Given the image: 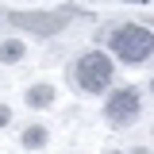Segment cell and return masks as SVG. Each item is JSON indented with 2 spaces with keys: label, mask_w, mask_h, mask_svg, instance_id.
<instances>
[{
  "label": "cell",
  "mask_w": 154,
  "mask_h": 154,
  "mask_svg": "<svg viewBox=\"0 0 154 154\" xmlns=\"http://www.w3.org/2000/svg\"><path fill=\"white\" fill-rule=\"evenodd\" d=\"M150 93H154V81H150Z\"/></svg>",
  "instance_id": "cell-10"
},
{
  "label": "cell",
  "mask_w": 154,
  "mask_h": 154,
  "mask_svg": "<svg viewBox=\"0 0 154 154\" xmlns=\"http://www.w3.org/2000/svg\"><path fill=\"white\" fill-rule=\"evenodd\" d=\"M8 123H12V108H8V104H0V127H8Z\"/></svg>",
  "instance_id": "cell-8"
},
{
  "label": "cell",
  "mask_w": 154,
  "mask_h": 154,
  "mask_svg": "<svg viewBox=\"0 0 154 154\" xmlns=\"http://www.w3.org/2000/svg\"><path fill=\"white\" fill-rule=\"evenodd\" d=\"M112 77H116V66H112V58L104 54V50H89V54H81L69 66V85L81 89V93H89V96L108 93Z\"/></svg>",
  "instance_id": "cell-1"
},
{
  "label": "cell",
  "mask_w": 154,
  "mask_h": 154,
  "mask_svg": "<svg viewBox=\"0 0 154 154\" xmlns=\"http://www.w3.org/2000/svg\"><path fill=\"white\" fill-rule=\"evenodd\" d=\"M135 154H146V150H135Z\"/></svg>",
  "instance_id": "cell-11"
},
{
  "label": "cell",
  "mask_w": 154,
  "mask_h": 154,
  "mask_svg": "<svg viewBox=\"0 0 154 154\" xmlns=\"http://www.w3.org/2000/svg\"><path fill=\"white\" fill-rule=\"evenodd\" d=\"M77 16H81L77 8L62 4V8H54V12H12V16H8V23H12L16 31L35 35V38H54V35H62V31H66Z\"/></svg>",
  "instance_id": "cell-2"
},
{
  "label": "cell",
  "mask_w": 154,
  "mask_h": 154,
  "mask_svg": "<svg viewBox=\"0 0 154 154\" xmlns=\"http://www.w3.org/2000/svg\"><path fill=\"white\" fill-rule=\"evenodd\" d=\"M139 116H143V96L135 85H119L116 93H108V104H104L108 127H131Z\"/></svg>",
  "instance_id": "cell-4"
},
{
  "label": "cell",
  "mask_w": 154,
  "mask_h": 154,
  "mask_svg": "<svg viewBox=\"0 0 154 154\" xmlns=\"http://www.w3.org/2000/svg\"><path fill=\"white\" fill-rule=\"evenodd\" d=\"M23 54H27V46L19 38H4L0 42V66H16V62H23Z\"/></svg>",
  "instance_id": "cell-6"
},
{
  "label": "cell",
  "mask_w": 154,
  "mask_h": 154,
  "mask_svg": "<svg viewBox=\"0 0 154 154\" xmlns=\"http://www.w3.org/2000/svg\"><path fill=\"white\" fill-rule=\"evenodd\" d=\"M46 139H50L46 127L42 123H31V127H23V139L19 143H23V150H38V146H46Z\"/></svg>",
  "instance_id": "cell-7"
},
{
  "label": "cell",
  "mask_w": 154,
  "mask_h": 154,
  "mask_svg": "<svg viewBox=\"0 0 154 154\" xmlns=\"http://www.w3.org/2000/svg\"><path fill=\"white\" fill-rule=\"evenodd\" d=\"M112 54L123 66H143L154 54V31L150 27H139V23H123L112 31Z\"/></svg>",
  "instance_id": "cell-3"
},
{
  "label": "cell",
  "mask_w": 154,
  "mask_h": 154,
  "mask_svg": "<svg viewBox=\"0 0 154 154\" xmlns=\"http://www.w3.org/2000/svg\"><path fill=\"white\" fill-rule=\"evenodd\" d=\"M23 100H27V108L42 112V108H50V104L58 100V89H54V85H46V81H38V85H31V89L23 93Z\"/></svg>",
  "instance_id": "cell-5"
},
{
  "label": "cell",
  "mask_w": 154,
  "mask_h": 154,
  "mask_svg": "<svg viewBox=\"0 0 154 154\" xmlns=\"http://www.w3.org/2000/svg\"><path fill=\"white\" fill-rule=\"evenodd\" d=\"M127 4H146V0H127Z\"/></svg>",
  "instance_id": "cell-9"
}]
</instances>
